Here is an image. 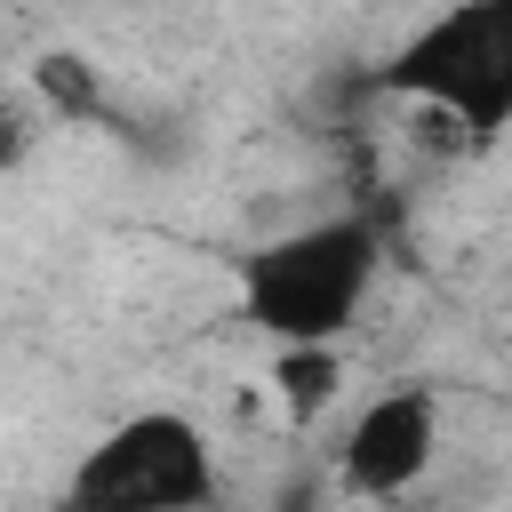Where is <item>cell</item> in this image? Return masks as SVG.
Masks as SVG:
<instances>
[{"label": "cell", "mask_w": 512, "mask_h": 512, "mask_svg": "<svg viewBox=\"0 0 512 512\" xmlns=\"http://www.w3.org/2000/svg\"><path fill=\"white\" fill-rule=\"evenodd\" d=\"M24 88L40 96V112H48L56 128H96V120H104V80H96V64H88L80 48H48V56H32Z\"/></svg>", "instance_id": "8992f818"}, {"label": "cell", "mask_w": 512, "mask_h": 512, "mask_svg": "<svg viewBox=\"0 0 512 512\" xmlns=\"http://www.w3.org/2000/svg\"><path fill=\"white\" fill-rule=\"evenodd\" d=\"M56 120L40 112V96L32 88H0V176L8 168H24L32 152H40V136H48Z\"/></svg>", "instance_id": "52a82bcc"}, {"label": "cell", "mask_w": 512, "mask_h": 512, "mask_svg": "<svg viewBox=\"0 0 512 512\" xmlns=\"http://www.w3.org/2000/svg\"><path fill=\"white\" fill-rule=\"evenodd\" d=\"M272 400H280V416L304 432V424H320L328 408H336V384H344V344H272Z\"/></svg>", "instance_id": "5b68a950"}, {"label": "cell", "mask_w": 512, "mask_h": 512, "mask_svg": "<svg viewBox=\"0 0 512 512\" xmlns=\"http://www.w3.org/2000/svg\"><path fill=\"white\" fill-rule=\"evenodd\" d=\"M368 88L384 104L424 112L448 128L456 152H480L512 128V0H448L432 8L376 72Z\"/></svg>", "instance_id": "6da1fadb"}, {"label": "cell", "mask_w": 512, "mask_h": 512, "mask_svg": "<svg viewBox=\"0 0 512 512\" xmlns=\"http://www.w3.org/2000/svg\"><path fill=\"white\" fill-rule=\"evenodd\" d=\"M384 272V232L368 216H312L240 256V320L264 344H344Z\"/></svg>", "instance_id": "7a4b0ae2"}, {"label": "cell", "mask_w": 512, "mask_h": 512, "mask_svg": "<svg viewBox=\"0 0 512 512\" xmlns=\"http://www.w3.org/2000/svg\"><path fill=\"white\" fill-rule=\"evenodd\" d=\"M216 488L208 432L184 408H136L72 456L48 512H208Z\"/></svg>", "instance_id": "3957f363"}, {"label": "cell", "mask_w": 512, "mask_h": 512, "mask_svg": "<svg viewBox=\"0 0 512 512\" xmlns=\"http://www.w3.org/2000/svg\"><path fill=\"white\" fill-rule=\"evenodd\" d=\"M440 464V392L432 384H384L336 440V488L352 504H408Z\"/></svg>", "instance_id": "277c9868"}]
</instances>
